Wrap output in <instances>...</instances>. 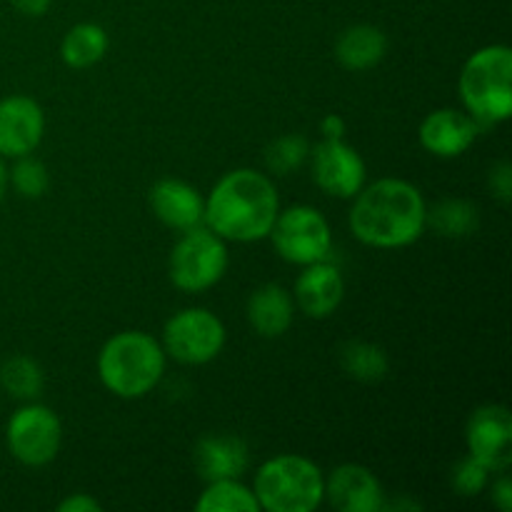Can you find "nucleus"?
I'll list each match as a JSON object with an SVG mask.
<instances>
[{"instance_id": "nucleus-31", "label": "nucleus", "mask_w": 512, "mask_h": 512, "mask_svg": "<svg viewBox=\"0 0 512 512\" xmlns=\"http://www.w3.org/2000/svg\"><path fill=\"white\" fill-rule=\"evenodd\" d=\"M320 133L323 138H345L348 133V125H345L343 115L338 113H328L323 120H320Z\"/></svg>"}, {"instance_id": "nucleus-13", "label": "nucleus", "mask_w": 512, "mask_h": 512, "mask_svg": "<svg viewBox=\"0 0 512 512\" xmlns=\"http://www.w3.org/2000/svg\"><path fill=\"white\" fill-rule=\"evenodd\" d=\"M325 500L338 512H380L385 510V493L375 473L365 465H338L325 478Z\"/></svg>"}, {"instance_id": "nucleus-32", "label": "nucleus", "mask_w": 512, "mask_h": 512, "mask_svg": "<svg viewBox=\"0 0 512 512\" xmlns=\"http://www.w3.org/2000/svg\"><path fill=\"white\" fill-rule=\"evenodd\" d=\"M10 3H13V8L18 13L28 15V18H40L50 8V0H10Z\"/></svg>"}, {"instance_id": "nucleus-21", "label": "nucleus", "mask_w": 512, "mask_h": 512, "mask_svg": "<svg viewBox=\"0 0 512 512\" xmlns=\"http://www.w3.org/2000/svg\"><path fill=\"white\" fill-rule=\"evenodd\" d=\"M425 225L435 230L443 238H468L478 230L480 215L470 200L463 198H445L428 208Z\"/></svg>"}, {"instance_id": "nucleus-4", "label": "nucleus", "mask_w": 512, "mask_h": 512, "mask_svg": "<svg viewBox=\"0 0 512 512\" xmlns=\"http://www.w3.org/2000/svg\"><path fill=\"white\" fill-rule=\"evenodd\" d=\"M460 100L478 125H498L512 115V50L485 45L460 70Z\"/></svg>"}, {"instance_id": "nucleus-14", "label": "nucleus", "mask_w": 512, "mask_h": 512, "mask_svg": "<svg viewBox=\"0 0 512 512\" xmlns=\"http://www.w3.org/2000/svg\"><path fill=\"white\" fill-rule=\"evenodd\" d=\"M345 298V280L328 260L303 265L293 288L295 308L313 320L330 318Z\"/></svg>"}, {"instance_id": "nucleus-8", "label": "nucleus", "mask_w": 512, "mask_h": 512, "mask_svg": "<svg viewBox=\"0 0 512 512\" xmlns=\"http://www.w3.org/2000/svg\"><path fill=\"white\" fill-rule=\"evenodd\" d=\"M63 440V425L50 408L25 403L13 413L5 428V443L10 455L28 468H43L53 463Z\"/></svg>"}, {"instance_id": "nucleus-3", "label": "nucleus", "mask_w": 512, "mask_h": 512, "mask_svg": "<svg viewBox=\"0 0 512 512\" xmlns=\"http://www.w3.org/2000/svg\"><path fill=\"white\" fill-rule=\"evenodd\" d=\"M165 350L143 330L113 335L98 353V375L105 390L123 400H138L153 393L165 373Z\"/></svg>"}, {"instance_id": "nucleus-15", "label": "nucleus", "mask_w": 512, "mask_h": 512, "mask_svg": "<svg viewBox=\"0 0 512 512\" xmlns=\"http://www.w3.org/2000/svg\"><path fill=\"white\" fill-rule=\"evenodd\" d=\"M148 203L155 218L178 233L205 225V198L195 185L180 178L158 180L150 188Z\"/></svg>"}, {"instance_id": "nucleus-24", "label": "nucleus", "mask_w": 512, "mask_h": 512, "mask_svg": "<svg viewBox=\"0 0 512 512\" xmlns=\"http://www.w3.org/2000/svg\"><path fill=\"white\" fill-rule=\"evenodd\" d=\"M43 385V368L33 358H28V355H13V358H8L0 365V388L10 398L30 403V400H35L43 393Z\"/></svg>"}, {"instance_id": "nucleus-30", "label": "nucleus", "mask_w": 512, "mask_h": 512, "mask_svg": "<svg viewBox=\"0 0 512 512\" xmlns=\"http://www.w3.org/2000/svg\"><path fill=\"white\" fill-rule=\"evenodd\" d=\"M493 503L498 505L503 512L512 510V480L508 475V470L500 473V478L493 483Z\"/></svg>"}, {"instance_id": "nucleus-26", "label": "nucleus", "mask_w": 512, "mask_h": 512, "mask_svg": "<svg viewBox=\"0 0 512 512\" xmlns=\"http://www.w3.org/2000/svg\"><path fill=\"white\" fill-rule=\"evenodd\" d=\"M8 185H13L20 198H43L50 185L48 168L38 158H33V153L20 155V158H15L13 170H8Z\"/></svg>"}, {"instance_id": "nucleus-2", "label": "nucleus", "mask_w": 512, "mask_h": 512, "mask_svg": "<svg viewBox=\"0 0 512 512\" xmlns=\"http://www.w3.org/2000/svg\"><path fill=\"white\" fill-rule=\"evenodd\" d=\"M278 213L280 200L273 178L253 168L225 173L205 198V225L225 243H255L268 238Z\"/></svg>"}, {"instance_id": "nucleus-11", "label": "nucleus", "mask_w": 512, "mask_h": 512, "mask_svg": "<svg viewBox=\"0 0 512 512\" xmlns=\"http://www.w3.org/2000/svg\"><path fill=\"white\" fill-rule=\"evenodd\" d=\"M468 455L478 458L490 473H503L512 463V415L505 405H483L465 425Z\"/></svg>"}, {"instance_id": "nucleus-9", "label": "nucleus", "mask_w": 512, "mask_h": 512, "mask_svg": "<svg viewBox=\"0 0 512 512\" xmlns=\"http://www.w3.org/2000/svg\"><path fill=\"white\" fill-rule=\"evenodd\" d=\"M225 345V325L205 308H185L163 328V350L183 365H205L220 355Z\"/></svg>"}, {"instance_id": "nucleus-12", "label": "nucleus", "mask_w": 512, "mask_h": 512, "mask_svg": "<svg viewBox=\"0 0 512 512\" xmlns=\"http://www.w3.org/2000/svg\"><path fill=\"white\" fill-rule=\"evenodd\" d=\"M43 108L28 95H8L0 100V158L30 155L43 140Z\"/></svg>"}, {"instance_id": "nucleus-18", "label": "nucleus", "mask_w": 512, "mask_h": 512, "mask_svg": "<svg viewBox=\"0 0 512 512\" xmlns=\"http://www.w3.org/2000/svg\"><path fill=\"white\" fill-rule=\"evenodd\" d=\"M295 318V300L283 285H260L248 300V320L260 338H283Z\"/></svg>"}, {"instance_id": "nucleus-33", "label": "nucleus", "mask_w": 512, "mask_h": 512, "mask_svg": "<svg viewBox=\"0 0 512 512\" xmlns=\"http://www.w3.org/2000/svg\"><path fill=\"white\" fill-rule=\"evenodd\" d=\"M5 190H8V168H5L3 160H0V200L5 198Z\"/></svg>"}, {"instance_id": "nucleus-22", "label": "nucleus", "mask_w": 512, "mask_h": 512, "mask_svg": "<svg viewBox=\"0 0 512 512\" xmlns=\"http://www.w3.org/2000/svg\"><path fill=\"white\" fill-rule=\"evenodd\" d=\"M340 363L350 378L360 383H380L388 375L390 360L380 345L365 340H350L340 350Z\"/></svg>"}, {"instance_id": "nucleus-19", "label": "nucleus", "mask_w": 512, "mask_h": 512, "mask_svg": "<svg viewBox=\"0 0 512 512\" xmlns=\"http://www.w3.org/2000/svg\"><path fill=\"white\" fill-rule=\"evenodd\" d=\"M385 53H388V35L368 23L345 28L335 43V58L345 70H353V73L375 68L385 58Z\"/></svg>"}, {"instance_id": "nucleus-20", "label": "nucleus", "mask_w": 512, "mask_h": 512, "mask_svg": "<svg viewBox=\"0 0 512 512\" xmlns=\"http://www.w3.org/2000/svg\"><path fill=\"white\" fill-rule=\"evenodd\" d=\"M108 33L98 23H78L65 33L60 43V58L68 68L83 70L90 65L100 63L103 55L108 53Z\"/></svg>"}, {"instance_id": "nucleus-10", "label": "nucleus", "mask_w": 512, "mask_h": 512, "mask_svg": "<svg viewBox=\"0 0 512 512\" xmlns=\"http://www.w3.org/2000/svg\"><path fill=\"white\" fill-rule=\"evenodd\" d=\"M310 158H313L315 185L330 198H355L368 180L363 155L345 143V138H323L313 148Z\"/></svg>"}, {"instance_id": "nucleus-16", "label": "nucleus", "mask_w": 512, "mask_h": 512, "mask_svg": "<svg viewBox=\"0 0 512 512\" xmlns=\"http://www.w3.org/2000/svg\"><path fill=\"white\" fill-rule=\"evenodd\" d=\"M480 125L465 110L440 108L420 123V145L435 158H458L475 143Z\"/></svg>"}, {"instance_id": "nucleus-7", "label": "nucleus", "mask_w": 512, "mask_h": 512, "mask_svg": "<svg viewBox=\"0 0 512 512\" xmlns=\"http://www.w3.org/2000/svg\"><path fill=\"white\" fill-rule=\"evenodd\" d=\"M268 238H273L280 258L293 265L320 263V260H328L333 250V233H330L328 220L313 205H293V208L280 210Z\"/></svg>"}, {"instance_id": "nucleus-5", "label": "nucleus", "mask_w": 512, "mask_h": 512, "mask_svg": "<svg viewBox=\"0 0 512 512\" xmlns=\"http://www.w3.org/2000/svg\"><path fill=\"white\" fill-rule=\"evenodd\" d=\"M253 493L265 512H313L325 503V475L303 455H275L255 473Z\"/></svg>"}, {"instance_id": "nucleus-6", "label": "nucleus", "mask_w": 512, "mask_h": 512, "mask_svg": "<svg viewBox=\"0 0 512 512\" xmlns=\"http://www.w3.org/2000/svg\"><path fill=\"white\" fill-rule=\"evenodd\" d=\"M230 253L225 240L208 225H198L180 235L170 253L168 275L183 293H203L218 285L228 273Z\"/></svg>"}, {"instance_id": "nucleus-27", "label": "nucleus", "mask_w": 512, "mask_h": 512, "mask_svg": "<svg viewBox=\"0 0 512 512\" xmlns=\"http://www.w3.org/2000/svg\"><path fill=\"white\" fill-rule=\"evenodd\" d=\"M450 483H453V490L460 498H475V495H480L490 485V470L478 458L465 455L463 460L455 463Z\"/></svg>"}, {"instance_id": "nucleus-23", "label": "nucleus", "mask_w": 512, "mask_h": 512, "mask_svg": "<svg viewBox=\"0 0 512 512\" xmlns=\"http://www.w3.org/2000/svg\"><path fill=\"white\" fill-rule=\"evenodd\" d=\"M198 512H260L253 488L243 485L240 480H213L200 493Z\"/></svg>"}, {"instance_id": "nucleus-28", "label": "nucleus", "mask_w": 512, "mask_h": 512, "mask_svg": "<svg viewBox=\"0 0 512 512\" xmlns=\"http://www.w3.org/2000/svg\"><path fill=\"white\" fill-rule=\"evenodd\" d=\"M488 183L495 198H498L500 203L508 205L512 200V165L508 160H503V163H498L493 170H490Z\"/></svg>"}, {"instance_id": "nucleus-1", "label": "nucleus", "mask_w": 512, "mask_h": 512, "mask_svg": "<svg viewBox=\"0 0 512 512\" xmlns=\"http://www.w3.org/2000/svg\"><path fill=\"white\" fill-rule=\"evenodd\" d=\"M428 203L413 183L380 178L363 185L350 210V230L363 245L393 250L413 245L425 233Z\"/></svg>"}, {"instance_id": "nucleus-25", "label": "nucleus", "mask_w": 512, "mask_h": 512, "mask_svg": "<svg viewBox=\"0 0 512 512\" xmlns=\"http://www.w3.org/2000/svg\"><path fill=\"white\" fill-rule=\"evenodd\" d=\"M310 158V143L305 135H280L265 148V170L273 175H290L293 170L303 168L305 160Z\"/></svg>"}, {"instance_id": "nucleus-29", "label": "nucleus", "mask_w": 512, "mask_h": 512, "mask_svg": "<svg viewBox=\"0 0 512 512\" xmlns=\"http://www.w3.org/2000/svg\"><path fill=\"white\" fill-rule=\"evenodd\" d=\"M103 505L88 493H75L58 505V512H100Z\"/></svg>"}, {"instance_id": "nucleus-17", "label": "nucleus", "mask_w": 512, "mask_h": 512, "mask_svg": "<svg viewBox=\"0 0 512 512\" xmlns=\"http://www.w3.org/2000/svg\"><path fill=\"white\" fill-rule=\"evenodd\" d=\"M193 463L205 483L240 480L250 465L248 443L238 435H205L195 445Z\"/></svg>"}]
</instances>
